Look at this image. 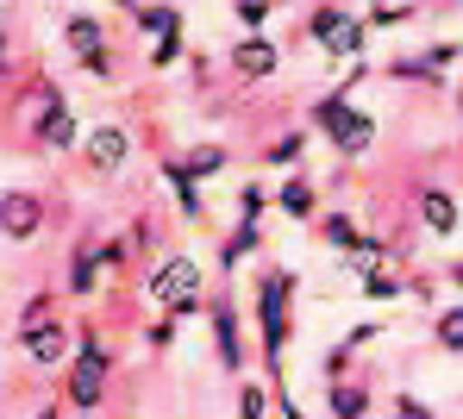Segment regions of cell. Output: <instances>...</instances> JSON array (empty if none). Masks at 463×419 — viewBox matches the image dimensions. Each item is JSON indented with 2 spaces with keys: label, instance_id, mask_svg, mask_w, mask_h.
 <instances>
[{
  "label": "cell",
  "instance_id": "obj_1",
  "mask_svg": "<svg viewBox=\"0 0 463 419\" xmlns=\"http://www.w3.org/2000/svg\"><path fill=\"white\" fill-rule=\"evenodd\" d=\"M364 76H370V63H351V76L332 88L319 107H313V132H319L338 157H370V151H376V138H383V119H376V113H364V107H351V94H357Z\"/></svg>",
  "mask_w": 463,
  "mask_h": 419
},
{
  "label": "cell",
  "instance_id": "obj_2",
  "mask_svg": "<svg viewBox=\"0 0 463 419\" xmlns=\"http://www.w3.org/2000/svg\"><path fill=\"white\" fill-rule=\"evenodd\" d=\"M295 294H301L295 269H263L257 275V332H263V363L269 369H282V350L295 338Z\"/></svg>",
  "mask_w": 463,
  "mask_h": 419
},
{
  "label": "cell",
  "instance_id": "obj_3",
  "mask_svg": "<svg viewBox=\"0 0 463 419\" xmlns=\"http://www.w3.org/2000/svg\"><path fill=\"white\" fill-rule=\"evenodd\" d=\"M145 288H151L156 307H163V313H175V320L207 313V275H201V263H194V256H163Z\"/></svg>",
  "mask_w": 463,
  "mask_h": 419
},
{
  "label": "cell",
  "instance_id": "obj_4",
  "mask_svg": "<svg viewBox=\"0 0 463 419\" xmlns=\"http://www.w3.org/2000/svg\"><path fill=\"white\" fill-rule=\"evenodd\" d=\"M132 151H138V138H132V126H119V119H107V126L81 132V169H88V175H100V182L126 175Z\"/></svg>",
  "mask_w": 463,
  "mask_h": 419
},
{
  "label": "cell",
  "instance_id": "obj_5",
  "mask_svg": "<svg viewBox=\"0 0 463 419\" xmlns=\"http://www.w3.org/2000/svg\"><path fill=\"white\" fill-rule=\"evenodd\" d=\"M107 376H113V350H107V357L76 350V357L63 363V407H76V414H100V401H107Z\"/></svg>",
  "mask_w": 463,
  "mask_h": 419
},
{
  "label": "cell",
  "instance_id": "obj_6",
  "mask_svg": "<svg viewBox=\"0 0 463 419\" xmlns=\"http://www.w3.org/2000/svg\"><path fill=\"white\" fill-rule=\"evenodd\" d=\"M44 226H51L44 194H32V188H6V194H0V238H6V245H38Z\"/></svg>",
  "mask_w": 463,
  "mask_h": 419
},
{
  "label": "cell",
  "instance_id": "obj_7",
  "mask_svg": "<svg viewBox=\"0 0 463 419\" xmlns=\"http://www.w3.org/2000/svg\"><path fill=\"white\" fill-rule=\"evenodd\" d=\"M307 32H313V44L332 51V57H357V51L370 44V25H364L357 13H345V6H319L307 19Z\"/></svg>",
  "mask_w": 463,
  "mask_h": 419
},
{
  "label": "cell",
  "instance_id": "obj_8",
  "mask_svg": "<svg viewBox=\"0 0 463 419\" xmlns=\"http://www.w3.org/2000/svg\"><path fill=\"white\" fill-rule=\"evenodd\" d=\"M38 119H32V138L44 144V151H81V126H76V113H70V100L57 94V88L44 82L38 88Z\"/></svg>",
  "mask_w": 463,
  "mask_h": 419
},
{
  "label": "cell",
  "instance_id": "obj_9",
  "mask_svg": "<svg viewBox=\"0 0 463 419\" xmlns=\"http://www.w3.org/2000/svg\"><path fill=\"white\" fill-rule=\"evenodd\" d=\"M19 350L32 357V369H63L70 357H76V320H44V326H32V332H19Z\"/></svg>",
  "mask_w": 463,
  "mask_h": 419
},
{
  "label": "cell",
  "instance_id": "obj_10",
  "mask_svg": "<svg viewBox=\"0 0 463 419\" xmlns=\"http://www.w3.org/2000/svg\"><path fill=\"white\" fill-rule=\"evenodd\" d=\"M207 326H213V357H220V369H226L232 382H244V320H238V307H232L226 294L207 301Z\"/></svg>",
  "mask_w": 463,
  "mask_h": 419
},
{
  "label": "cell",
  "instance_id": "obj_11",
  "mask_svg": "<svg viewBox=\"0 0 463 419\" xmlns=\"http://www.w3.org/2000/svg\"><path fill=\"white\" fill-rule=\"evenodd\" d=\"M100 282H107V263H100V238L88 232L76 251H70V269H63V294H70V301H94V294H100Z\"/></svg>",
  "mask_w": 463,
  "mask_h": 419
},
{
  "label": "cell",
  "instance_id": "obj_12",
  "mask_svg": "<svg viewBox=\"0 0 463 419\" xmlns=\"http://www.w3.org/2000/svg\"><path fill=\"white\" fill-rule=\"evenodd\" d=\"M226 63H232V76L263 82V76H276V70H282V51H276L263 32H250V38H238V44L226 51Z\"/></svg>",
  "mask_w": 463,
  "mask_h": 419
},
{
  "label": "cell",
  "instance_id": "obj_13",
  "mask_svg": "<svg viewBox=\"0 0 463 419\" xmlns=\"http://www.w3.org/2000/svg\"><path fill=\"white\" fill-rule=\"evenodd\" d=\"M420 226H426L432 238H451V232H463V207H458V194H451L445 182L420 188Z\"/></svg>",
  "mask_w": 463,
  "mask_h": 419
},
{
  "label": "cell",
  "instance_id": "obj_14",
  "mask_svg": "<svg viewBox=\"0 0 463 419\" xmlns=\"http://www.w3.org/2000/svg\"><path fill=\"white\" fill-rule=\"evenodd\" d=\"M326 419H376V395H370V382H357V376L326 382Z\"/></svg>",
  "mask_w": 463,
  "mask_h": 419
},
{
  "label": "cell",
  "instance_id": "obj_15",
  "mask_svg": "<svg viewBox=\"0 0 463 419\" xmlns=\"http://www.w3.org/2000/svg\"><path fill=\"white\" fill-rule=\"evenodd\" d=\"M175 175H188V182H213V175H226L232 169V151L226 144H188L182 157H169Z\"/></svg>",
  "mask_w": 463,
  "mask_h": 419
},
{
  "label": "cell",
  "instance_id": "obj_16",
  "mask_svg": "<svg viewBox=\"0 0 463 419\" xmlns=\"http://www.w3.org/2000/svg\"><path fill=\"white\" fill-rule=\"evenodd\" d=\"M63 44L88 63V57H100V51H107V25H100L94 13H70V19H63Z\"/></svg>",
  "mask_w": 463,
  "mask_h": 419
},
{
  "label": "cell",
  "instance_id": "obj_17",
  "mask_svg": "<svg viewBox=\"0 0 463 419\" xmlns=\"http://www.w3.org/2000/svg\"><path fill=\"white\" fill-rule=\"evenodd\" d=\"M357 275H364V282H357L364 301H401V294H413V282H407L401 269H388V263H364Z\"/></svg>",
  "mask_w": 463,
  "mask_h": 419
},
{
  "label": "cell",
  "instance_id": "obj_18",
  "mask_svg": "<svg viewBox=\"0 0 463 419\" xmlns=\"http://www.w3.org/2000/svg\"><path fill=\"white\" fill-rule=\"evenodd\" d=\"M276 207H282L288 219H313V207H319V200H313V182H307V175H282Z\"/></svg>",
  "mask_w": 463,
  "mask_h": 419
},
{
  "label": "cell",
  "instance_id": "obj_19",
  "mask_svg": "<svg viewBox=\"0 0 463 419\" xmlns=\"http://www.w3.org/2000/svg\"><path fill=\"white\" fill-rule=\"evenodd\" d=\"M257 245H263V226L257 219H238V232L220 245V269H238L244 256H257Z\"/></svg>",
  "mask_w": 463,
  "mask_h": 419
},
{
  "label": "cell",
  "instance_id": "obj_20",
  "mask_svg": "<svg viewBox=\"0 0 463 419\" xmlns=\"http://www.w3.org/2000/svg\"><path fill=\"white\" fill-rule=\"evenodd\" d=\"M432 344H439L445 357H463V307H445V313L432 320Z\"/></svg>",
  "mask_w": 463,
  "mask_h": 419
},
{
  "label": "cell",
  "instance_id": "obj_21",
  "mask_svg": "<svg viewBox=\"0 0 463 419\" xmlns=\"http://www.w3.org/2000/svg\"><path fill=\"white\" fill-rule=\"evenodd\" d=\"M232 395H238V419H269V407H276V395L263 382H238Z\"/></svg>",
  "mask_w": 463,
  "mask_h": 419
},
{
  "label": "cell",
  "instance_id": "obj_22",
  "mask_svg": "<svg viewBox=\"0 0 463 419\" xmlns=\"http://www.w3.org/2000/svg\"><path fill=\"white\" fill-rule=\"evenodd\" d=\"M169 194H175V207H182L188 219H207V207H201V182H188V175L169 169Z\"/></svg>",
  "mask_w": 463,
  "mask_h": 419
},
{
  "label": "cell",
  "instance_id": "obj_23",
  "mask_svg": "<svg viewBox=\"0 0 463 419\" xmlns=\"http://www.w3.org/2000/svg\"><path fill=\"white\" fill-rule=\"evenodd\" d=\"M44 320H57V294H32V301L19 307V320H13V326H19V332H32V326H44ZM19 332H13V338H19Z\"/></svg>",
  "mask_w": 463,
  "mask_h": 419
},
{
  "label": "cell",
  "instance_id": "obj_24",
  "mask_svg": "<svg viewBox=\"0 0 463 419\" xmlns=\"http://www.w3.org/2000/svg\"><path fill=\"white\" fill-rule=\"evenodd\" d=\"M138 32L169 38V32H182V13H175V6H145V13H138Z\"/></svg>",
  "mask_w": 463,
  "mask_h": 419
},
{
  "label": "cell",
  "instance_id": "obj_25",
  "mask_svg": "<svg viewBox=\"0 0 463 419\" xmlns=\"http://www.w3.org/2000/svg\"><path fill=\"white\" fill-rule=\"evenodd\" d=\"M301 144H307V132H288V138H276V144L263 151V163H269V169H288V163H301Z\"/></svg>",
  "mask_w": 463,
  "mask_h": 419
},
{
  "label": "cell",
  "instance_id": "obj_26",
  "mask_svg": "<svg viewBox=\"0 0 463 419\" xmlns=\"http://www.w3.org/2000/svg\"><path fill=\"white\" fill-rule=\"evenodd\" d=\"M175 332H182V320H175V313H163L151 332H145V344H151V350H169V344H175Z\"/></svg>",
  "mask_w": 463,
  "mask_h": 419
},
{
  "label": "cell",
  "instance_id": "obj_27",
  "mask_svg": "<svg viewBox=\"0 0 463 419\" xmlns=\"http://www.w3.org/2000/svg\"><path fill=\"white\" fill-rule=\"evenodd\" d=\"M394 419H439L420 395H394Z\"/></svg>",
  "mask_w": 463,
  "mask_h": 419
},
{
  "label": "cell",
  "instance_id": "obj_28",
  "mask_svg": "<svg viewBox=\"0 0 463 419\" xmlns=\"http://www.w3.org/2000/svg\"><path fill=\"white\" fill-rule=\"evenodd\" d=\"M175 57H182V32H169V38H156V51H151V63H156V70H169Z\"/></svg>",
  "mask_w": 463,
  "mask_h": 419
},
{
  "label": "cell",
  "instance_id": "obj_29",
  "mask_svg": "<svg viewBox=\"0 0 463 419\" xmlns=\"http://www.w3.org/2000/svg\"><path fill=\"white\" fill-rule=\"evenodd\" d=\"M238 19H244L250 32H263V19H269V0H238Z\"/></svg>",
  "mask_w": 463,
  "mask_h": 419
},
{
  "label": "cell",
  "instance_id": "obj_30",
  "mask_svg": "<svg viewBox=\"0 0 463 419\" xmlns=\"http://www.w3.org/2000/svg\"><path fill=\"white\" fill-rule=\"evenodd\" d=\"M445 275H451V288H463V256L451 263V269H445Z\"/></svg>",
  "mask_w": 463,
  "mask_h": 419
},
{
  "label": "cell",
  "instance_id": "obj_31",
  "mask_svg": "<svg viewBox=\"0 0 463 419\" xmlns=\"http://www.w3.org/2000/svg\"><path fill=\"white\" fill-rule=\"evenodd\" d=\"M32 419H63V407H57V401H51V407H38V414Z\"/></svg>",
  "mask_w": 463,
  "mask_h": 419
},
{
  "label": "cell",
  "instance_id": "obj_32",
  "mask_svg": "<svg viewBox=\"0 0 463 419\" xmlns=\"http://www.w3.org/2000/svg\"><path fill=\"white\" fill-rule=\"evenodd\" d=\"M458 113H463V82H458Z\"/></svg>",
  "mask_w": 463,
  "mask_h": 419
},
{
  "label": "cell",
  "instance_id": "obj_33",
  "mask_svg": "<svg viewBox=\"0 0 463 419\" xmlns=\"http://www.w3.org/2000/svg\"><path fill=\"white\" fill-rule=\"evenodd\" d=\"M76 419H100V414H76Z\"/></svg>",
  "mask_w": 463,
  "mask_h": 419
},
{
  "label": "cell",
  "instance_id": "obj_34",
  "mask_svg": "<svg viewBox=\"0 0 463 419\" xmlns=\"http://www.w3.org/2000/svg\"><path fill=\"white\" fill-rule=\"evenodd\" d=\"M119 6H138V0H119Z\"/></svg>",
  "mask_w": 463,
  "mask_h": 419
},
{
  "label": "cell",
  "instance_id": "obj_35",
  "mask_svg": "<svg viewBox=\"0 0 463 419\" xmlns=\"http://www.w3.org/2000/svg\"><path fill=\"white\" fill-rule=\"evenodd\" d=\"M383 419H394V414H383Z\"/></svg>",
  "mask_w": 463,
  "mask_h": 419
}]
</instances>
